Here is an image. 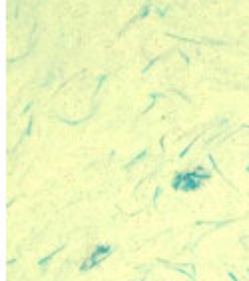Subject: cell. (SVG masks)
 <instances>
[{"label":"cell","mask_w":249,"mask_h":281,"mask_svg":"<svg viewBox=\"0 0 249 281\" xmlns=\"http://www.w3.org/2000/svg\"><path fill=\"white\" fill-rule=\"evenodd\" d=\"M112 249H110V245H100V247H96V251L90 255V259H86L84 261V265H82V269H90V267H94V265H98L108 253H110Z\"/></svg>","instance_id":"cell-1"}]
</instances>
